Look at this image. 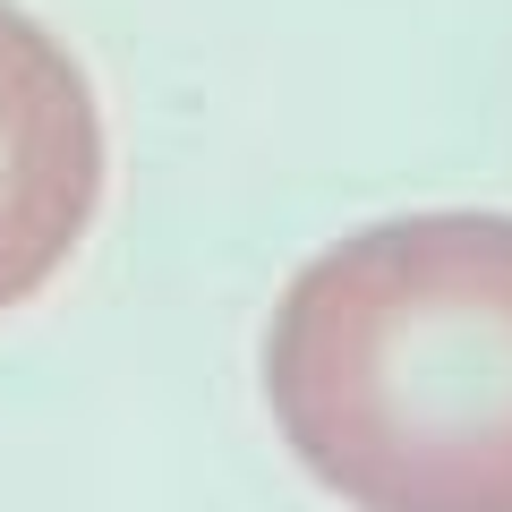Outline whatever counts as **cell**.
I'll list each match as a JSON object with an SVG mask.
<instances>
[{
  "mask_svg": "<svg viewBox=\"0 0 512 512\" xmlns=\"http://www.w3.org/2000/svg\"><path fill=\"white\" fill-rule=\"evenodd\" d=\"M103 197L94 86L18 0H0V308H26L77 256Z\"/></svg>",
  "mask_w": 512,
  "mask_h": 512,
  "instance_id": "7a4b0ae2",
  "label": "cell"
},
{
  "mask_svg": "<svg viewBox=\"0 0 512 512\" xmlns=\"http://www.w3.org/2000/svg\"><path fill=\"white\" fill-rule=\"evenodd\" d=\"M265 402L350 512H512V214H410L308 256Z\"/></svg>",
  "mask_w": 512,
  "mask_h": 512,
  "instance_id": "6da1fadb",
  "label": "cell"
}]
</instances>
